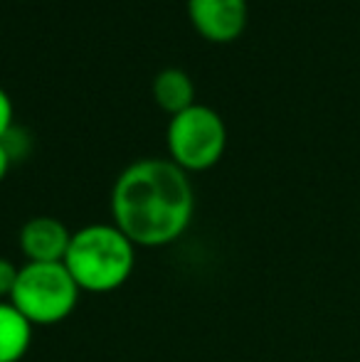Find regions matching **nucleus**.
I'll list each match as a JSON object with an SVG mask.
<instances>
[{"instance_id": "f257e3e1", "label": "nucleus", "mask_w": 360, "mask_h": 362, "mask_svg": "<svg viewBox=\"0 0 360 362\" xmlns=\"http://www.w3.org/2000/svg\"><path fill=\"white\" fill-rule=\"evenodd\" d=\"M195 212L190 175L170 158H141L111 187V219L136 244L168 247L185 234Z\"/></svg>"}, {"instance_id": "f03ea898", "label": "nucleus", "mask_w": 360, "mask_h": 362, "mask_svg": "<svg viewBox=\"0 0 360 362\" xmlns=\"http://www.w3.org/2000/svg\"><path fill=\"white\" fill-rule=\"evenodd\" d=\"M64 267L87 293H111L136 269V244L114 222H96L72 232Z\"/></svg>"}, {"instance_id": "7ed1b4c3", "label": "nucleus", "mask_w": 360, "mask_h": 362, "mask_svg": "<svg viewBox=\"0 0 360 362\" xmlns=\"http://www.w3.org/2000/svg\"><path fill=\"white\" fill-rule=\"evenodd\" d=\"M82 288L72 279L62 262L57 264H33L20 267L10 303L35 325L47 328L67 320L79 303Z\"/></svg>"}, {"instance_id": "20e7f679", "label": "nucleus", "mask_w": 360, "mask_h": 362, "mask_svg": "<svg viewBox=\"0 0 360 362\" xmlns=\"http://www.w3.org/2000/svg\"><path fill=\"white\" fill-rule=\"evenodd\" d=\"M227 146V126L222 116L207 104H192L185 111L170 116L166 129L168 158L178 168L202 173L217 165Z\"/></svg>"}, {"instance_id": "39448f33", "label": "nucleus", "mask_w": 360, "mask_h": 362, "mask_svg": "<svg viewBox=\"0 0 360 362\" xmlns=\"http://www.w3.org/2000/svg\"><path fill=\"white\" fill-rule=\"evenodd\" d=\"M185 8L190 25L207 42H235L247 28V0H187Z\"/></svg>"}, {"instance_id": "423d86ee", "label": "nucleus", "mask_w": 360, "mask_h": 362, "mask_svg": "<svg viewBox=\"0 0 360 362\" xmlns=\"http://www.w3.org/2000/svg\"><path fill=\"white\" fill-rule=\"evenodd\" d=\"M20 252L33 264H57L67 257L72 232L57 217L37 215L20 227Z\"/></svg>"}, {"instance_id": "0eeeda50", "label": "nucleus", "mask_w": 360, "mask_h": 362, "mask_svg": "<svg viewBox=\"0 0 360 362\" xmlns=\"http://www.w3.org/2000/svg\"><path fill=\"white\" fill-rule=\"evenodd\" d=\"M35 325L10 300H0V362H20L33 345Z\"/></svg>"}, {"instance_id": "6e6552de", "label": "nucleus", "mask_w": 360, "mask_h": 362, "mask_svg": "<svg viewBox=\"0 0 360 362\" xmlns=\"http://www.w3.org/2000/svg\"><path fill=\"white\" fill-rule=\"evenodd\" d=\"M153 101L166 111L175 116L195 104V84L190 74L180 67H166L153 79Z\"/></svg>"}, {"instance_id": "1a4fd4ad", "label": "nucleus", "mask_w": 360, "mask_h": 362, "mask_svg": "<svg viewBox=\"0 0 360 362\" xmlns=\"http://www.w3.org/2000/svg\"><path fill=\"white\" fill-rule=\"evenodd\" d=\"M20 267L8 257H0V300H10L15 288V281H18Z\"/></svg>"}, {"instance_id": "9d476101", "label": "nucleus", "mask_w": 360, "mask_h": 362, "mask_svg": "<svg viewBox=\"0 0 360 362\" xmlns=\"http://www.w3.org/2000/svg\"><path fill=\"white\" fill-rule=\"evenodd\" d=\"M13 116H15V111H13V99L8 96V91L0 86V141L8 136V131L13 129Z\"/></svg>"}, {"instance_id": "9b49d317", "label": "nucleus", "mask_w": 360, "mask_h": 362, "mask_svg": "<svg viewBox=\"0 0 360 362\" xmlns=\"http://www.w3.org/2000/svg\"><path fill=\"white\" fill-rule=\"evenodd\" d=\"M10 165H13V158H10V153H8V148H5V144L0 141V182L5 180Z\"/></svg>"}]
</instances>
